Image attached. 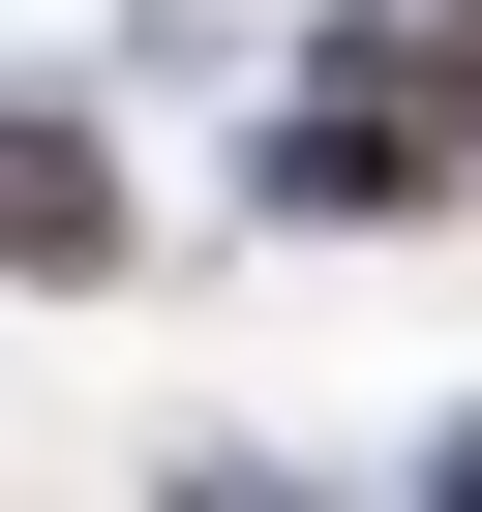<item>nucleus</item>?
Segmentation results:
<instances>
[{
    "label": "nucleus",
    "instance_id": "nucleus-1",
    "mask_svg": "<svg viewBox=\"0 0 482 512\" xmlns=\"http://www.w3.org/2000/svg\"><path fill=\"white\" fill-rule=\"evenodd\" d=\"M272 211H332V241H392V211H482V121H452V61L392 31V61H302L272 91Z\"/></svg>",
    "mask_w": 482,
    "mask_h": 512
},
{
    "label": "nucleus",
    "instance_id": "nucleus-2",
    "mask_svg": "<svg viewBox=\"0 0 482 512\" xmlns=\"http://www.w3.org/2000/svg\"><path fill=\"white\" fill-rule=\"evenodd\" d=\"M121 241H151V211H121V151H91L61 91H31V121H0V272H61V302H91Z\"/></svg>",
    "mask_w": 482,
    "mask_h": 512
},
{
    "label": "nucleus",
    "instance_id": "nucleus-3",
    "mask_svg": "<svg viewBox=\"0 0 482 512\" xmlns=\"http://www.w3.org/2000/svg\"><path fill=\"white\" fill-rule=\"evenodd\" d=\"M422 61H452V121H482V0H422Z\"/></svg>",
    "mask_w": 482,
    "mask_h": 512
},
{
    "label": "nucleus",
    "instance_id": "nucleus-4",
    "mask_svg": "<svg viewBox=\"0 0 482 512\" xmlns=\"http://www.w3.org/2000/svg\"><path fill=\"white\" fill-rule=\"evenodd\" d=\"M452 512H482V452H452Z\"/></svg>",
    "mask_w": 482,
    "mask_h": 512
}]
</instances>
